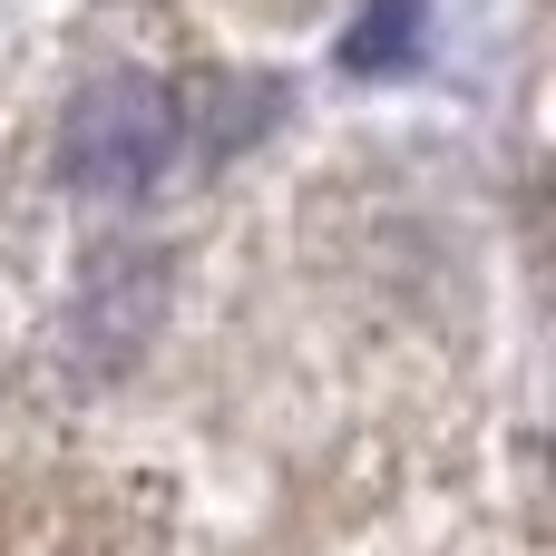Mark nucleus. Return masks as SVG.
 <instances>
[{"instance_id":"2","label":"nucleus","mask_w":556,"mask_h":556,"mask_svg":"<svg viewBox=\"0 0 556 556\" xmlns=\"http://www.w3.org/2000/svg\"><path fill=\"white\" fill-rule=\"evenodd\" d=\"M410 29H420V0H371L362 10V29L342 39V68H391V59H410Z\"/></svg>"},{"instance_id":"1","label":"nucleus","mask_w":556,"mask_h":556,"mask_svg":"<svg viewBox=\"0 0 556 556\" xmlns=\"http://www.w3.org/2000/svg\"><path fill=\"white\" fill-rule=\"evenodd\" d=\"M176 156V98L156 78H98L68 127H59V176L68 186H98V195H137L156 186Z\"/></svg>"}]
</instances>
